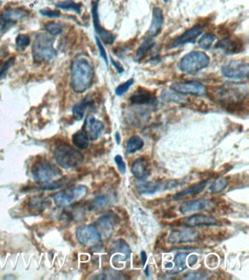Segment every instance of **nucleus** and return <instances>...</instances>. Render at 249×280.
Wrapping results in <instances>:
<instances>
[{
    "label": "nucleus",
    "mask_w": 249,
    "mask_h": 280,
    "mask_svg": "<svg viewBox=\"0 0 249 280\" xmlns=\"http://www.w3.org/2000/svg\"><path fill=\"white\" fill-rule=\"evenodd\" d=\"M71 87L75 93L87 91L92 85L94 72L92 62L86 55H79L74 58L70 68Z\"/></svg>",
    "instance_id": "obj_1"
},
{
    "label": "nucleus",
    "mask_w": 249,
    "mask_h": 280,
    "mask_svg": "<svg viewBox=\"0 0 249 280\" xmlns=\"http://www.w3.org/2000/svg\"><path fill=\"white\" fill-rule=\"evenodd\" d=\"M248 94V87L240 83H226L216 91V100L226 106H236L243 103Z\"/></svg>",
    "instance_id": "obj_2"
},
{
    "label": "nucleus",
    "mask_w": 249,
    "mask_h": 280,
    "mask_svg": "<svg viewBox=\"0 0 249 280\" xmlns=\"http://www.w3.org/2000/svg\"><path fill=\"white\" fill-rule=\"evenodd\" d=\"M54 39L51 35L40 33L34 37L32 46V56L34 61L41 62L51 61L57 56V52L53 48Z\"/></svg>",
    "instance_id": "obj_3"
},
{
    "label": "nucleus",
    "mask_w": 249,
    "mask_h": 280,
    "mask_svg": "<svg viewBox=\"0 0 249 280\" xmlns=\"http://www.w3.org/2000/svg\"><path fill=\"white\" fill-rule=\"evenodd\" d=\"M54 157L57 164L64 169L75 168L84 162V155L70 145L63 143L55 148Z\"/></svg>",
    "instance_id": "obj_4"
},
{
    "label": "nucleus",
    "mask_w": 249,
    "mask_h": 280,
    "mask_svg": "<svg viewBox=\"0 0 249 280\" xmlns=\"http://www.w3.org/2000/svg\"><path fill=\"white\" fill-rule=\"evenodd\" d=\"M32 174L36 182L48 185L56 181L62 175V172L54 164L42 160L34 164Z\"/></svg>",
    "instance_id": "obj_5"
},
{
    "label": "nucleus",
    "mask_w": 249,
    "mask_h": 280,
    "mask_svg": "<svg viewBox=\"0 0 249 280\" xmlns=\"http://www.w3.org/2000/svg\"><path fill=\"white\" fill-rule=\"evenodd\" d=\"M210 63V58L206 53L200 51L190 52L181 58L179 68L185 73H195L206 68Z\"/></svg>",
    "instance_id": "obj_6"
},
{
    "label": "nucleus",
    "mask_w": 249,
    "mask_h": 280,
    "mask_svg": "<svg viewBox=\"0 0 249 280\" xmlns=\"http://www.w3.org/2000/svg\"><path fill=\"white\" fill-rule=\"evenodd\" d=\"M87 193V188L84 186H76L72 189L60 191L53 196L55 205L60 207H67L76 200L81 199Z\"/></svg>",
    "instance_id": "obj_7"
},
{
    "label": "nucleus",
    "mask_w": 249,
    "mask_h": 280,
    "mask_svg": "<svg viewBox=\"0 0 249 280\" xmlns=\"http://www.w3.org/2000/svg\"><path fill=\"white\" fill-rule=\"evenodd\" d=\"M248 64L241 60H233L221 67L223 75L232 79H243L248 76Z\"/></svg>",
    "instance_id": "obj_8"
},
{
    "label": "nucleus",
    "mask_w": 249,
    "mask_h": 280,
    "mask_svg": "<svg viewBox=\"0 0 249 280\" xmlns=\"http://www.w3.org/2000/svg\"><path fill=\"white\" fill-rule=\"evenodd\" d=\"M29 13L22 8H8L3 10L0 17V32L5 33L15 22L27 18Z\"/></svg>",
    "instance_id": "obj_9"
},
{
    "label": "nucleus",
    "mask_w": 249,
    "mask_h": 280,
    "mask_svg": "<svg viewBox=\"0 0 249 280\" xmlns=\"http://www.w3.org/2000/svg\"><path fill=\"white\" fill-rule=\"evenodd\" d=\"M170 88L175 92L180 94L202 96L206 93V88L198 81L174 83L171 85Z\"/></svg>",
    "instance_id": "obj_10"
},
{
    "label": "nucleus",
    "mask_w": 249,
    "mask_h": 280,
    "mask_svg": "<svg viewBox=\"0 0 249 280\" xmlns=\"http://www.w3.org/2000/svg\"><path fill=\"white\" fill-rule=\"evenodd\" d=\"M76 237L79 243L84 245H94L101 239L96 227L93 226H84L76 231Z\"/></svg>",
    "instance_id": "obj_11"
},
{
    "label": "nucleus",
    "mask_w": 249,
    "mask_h": 280,
    "mask_svg": "<svg viewBox=\"0 0 249 280\" xmlns=\"http://www.w3.org/2000/svg\"><path fill=\"white\" fill-rule=\"evenodd\" d=\"M179 183L176 181H169L166 182H146L138 185V191L144 194H153L157 192L177 188Z\"/></svg>",
    "instance_id": "obj_12"
},
{
    "label": "nucleus",
    "mask_w": 249,
    "mask_h": 280,
    "mask_svg": "<svg viewBox=\"0 0 249 280\" xmlns=\"http://www.w3.org/2000/svg\"><path fill=\"white\" fill-rule=\"evenodd\" d=\"M203 31V27L200 25L195 26L188 29L181 36L176 38L170 45L171 48H180L184 45L195 43L196 39L200 37Z\"/></svg>",
    "instance_id": "obj_13"
},
{
    "label": "nucleus",
    "mask_w": 249,
    "mask_h": 280,
    "mask_svg": "<svg viewBox=\"0 0 249 280\" xmlns=\"http://www.w3.org/2000/svg\"><path fill=\"white\" fill-rule=\"evenodd\" d=\"M98 3L99 1L94 2L92 5V9H91L95 32L105 44H113L115 41V36L111 32L105 30L100 24L99 13H98Z\"/></svg>",
    "instance_id": "obj_14"
},
{
    "label": "nucleus",
    "mask_w": 249,
    "mask_h": 280,
    "mask_svg": "<svg viewBox=\"0 0 249 280\" xmlns=\"http://www.w3.org/2000/svg\"><path fill=\"white\" fill-rule=\"evenodd\" d=\"M83 131L86 133L89 139L95 141L99 138L103 132L104 125L103 122L97 120L93 115H88L85 120Z\"/></svg>",
    "instance_id": "obj_15"
},
{
    "label": "nucleus",
    "mask_w": 249,
    "mask_h": 280,
    "mask_svg": "<svg viewBox=\"0 0 249 280\" xmlns=\"http://www.w3.org/2000/svg\"><path fill=\"white\" fill-rule=\"evenodd\" d=\"M214 207V203L210 200L198 199L186 202L180 207V212L183 215H187L196 211H208Z\"/></svg>",
    "instance_id": "obj_16"
},
{
    "label": "nucleus",
    "mask_w": 249,
    "mask_h": 280,
    "mask_svg": "<svg viewBox=\"0 0 249 280\" xmlns=\"http://www.w3.org/2000/svg\"><path fill=\"white\" fill-rule=\"evenodd\" d=\"M199 238V233L191 229L174 231L169 235L168 242L170 244L194 243Z\"/></svg>",
    "instance_id": "obj_17"
},
{
    "label": "nucleus",
    "mask_w": 249,
    "mask_h": 280,
    "mask_svg": "<svg viewBox=\"0 0 249 280\" xmlns=\"http://www.w3.org/2000/svg\"><path fill=\"white\" fill-rule=\"evenodd\" d=\"M132 173L140 181H144L149 177L150 168L148 159L141 157L135 161L132 166Z\"/></svg>",
    "instance_id": "obj_18"
},
{
    "label": "nucleus",
    "mask_w": 249,
    "mask_h": 280,
    "mask_svg": "<svg viewBox=\"0 0 249 280\" xmlns=\"http://www.w3.org/2000/svg\"><path fill=\"white\" fill-rule=\"evenodd\" d=\"M182 224L186 227H196L200 226H214L218 224L217 219L214 217L205 215H195L185 217Z\"/></svg>",
    "instance_id": "obj_19"
},
{
    "label": "nucleus",
    "mask_w": 249,
    "mask_h": 280,
    "mask_svg": "<svg viewBox=\"0 0 249 280\" xmlns=\"http://www.w3.org/2000/svg\"><path fill=\"white\" fill-rule=\"evenodd\" d=\"M164 16L162 9L160 8H155L153 10L152 15V22L149 29L146 33L147 38L157 37L162 30V24H163Z\"/></svg>",
    "instance_id": "obj_20"
},
{
    "label": "nucleus",
    "mask_w": 249,
    "mask_h": 280,
    "mask_svg": "<svg viewBox=\"0 0 249 280\" xmlns=\"http://www.w3.org/2000/svg\"><path fill=\"white\" fill-rule=\"evenodd\" d=\"M133 105H150L156 101L155 96L147 90L141 89L136 91L129 98Z\"/></svg>",
    "instance_id": "obj_21"
},
{
    "label": "nucleus",
    "mask_w": 249,
    "mask_h": 280,
    "mask_svg": "<svg viewBox=\"0 0 249 280\" xmlns=\"http://www.w3.org/2000/svg\"><path fill=\"white\" fill-rule=\"evenodd\" d=\"M97 230L100 233V238H110L113 231V225L108 216H104L97 222Z\"/></svg>",
    "instance_id": "obj_22"
},
{
    "label": "nucleus",
    "mask_w": 249,
    "mask_h": 280,
    "mask_svg": "<svg viewBox=\"0 0 249 280\" xmlns=\"http://www.w3.org/2000/svg\"><path fill=\"white\" fill-rule=\"evenodd\" d=\"M208 181H202L197 184L193 185V186L188 187V188H185L183 191L179 192L174 196V200L182 199L184 197H187L190 196H195V195L198 194V193H201L205 187L207 186Z\"/></svg>",
    "instance_id": "obj_23"
},
{
    "label": "nucleus",
    "mask_w": 249,
    "mask_h": 280,
    "mask_svg": "<svg viewBox=\"0 0 249 280\" xmlns=\"http://www.w3.org/2000/svg\"><path fill=\"white\" fill-rule=\"evenodd\" d=\"M238 46H239L235 41L227 39V38L221 39L216 45V48L222 50L224 53H227V54L238 53L239 51V47Z\"/></svg>",
    "instance_id": "obj_24"
},
{
    "label": "nucleus",
    "mask_w": 249,
    "mask_h": 280,
    "mask_svg": "<svg viewBox=\"0 0 249 280\" xmlns=\"http://www.w3.org/2000/svg\"><path fill=\"white\" fill-rule=\"evenodd\" d=\"M91 100L89 98H84L81 103L76 104L72 108V115L76 121H81L84 117L86 109L91 106Z\"/></svg>",
    "instance_id": "obj_25"
},
{
    "label": "nucleus",
    "mask_w": 249,
    "mask_h": 280,
    "mask_svg": "<svg viewBox=\"0 0 249 280\" xmlns=\"http://www.w3.org/2000/svg\"><path fill=\"white\" fill-rule=\"evenodd\" d=\"M155 46V43L154 39L152 38H147L136 52V56H135L136 61H141L143 59Z\"/></svg>",
    "instance_id": "obj_26"
},
{
    "label": "nucleus",
    "mask_w": 249,
    "mask_h": 280,
    "mask_svg": "<svg viewBox=\"0 0 249 280\" xmlns=\"http://www.w3.org/2000/svg\"><path fill=\"white\" fill-rule=\"evenodd\" d=\"M89 140L86 133L83 130L76 132L75 134H73L72 138L73 145L81 150L86 149L88 148L89 144Z\"/></svg>",
    "instance_id": "obj_27"
},
{
    "label": "nucleus",
    "mask_w": 249,
    "mask_h": 280,
    "mask_svg": "<svg viewBox=\"0 0 249 280\" xmlns=\"http://www.w3.org/2000/svg\"><path fill=\"white\" fill-rule=\"evenodd\" d=\"M144 145V142L139 136H133L127 143V152L129 154L136 153L141 149Z\"/></svg>",
    "instance_id": "obj_28"
},
{
    "label": "nucleus",
    "mask_w": 249,
    "mask_h": 280,
    "mask_svg": "<svg viewBox=\"0 0 249 280\" xmlns=\"http://www.w3.org/2000/svg\"><path fill=\"white\" fill-rule=\"evenodd\" d=\"M111 250L114 252H121L126 257L130 256L131 250L124 240L118 239L112 244Z\"/></svg>",
    "instance_id": "obj_29"
},
{
    "label": "nucleus",
    "mask_w": 249,
    "mask_h": 280,
    "mask_svg": "<svg viewBox=\"0 0 249 280\" xmlns=\"http://www.w3.org/2000/svg\"><path fill=\"white\" fill-rule=\"evenodd\" d=\"M56 8L62 10H74L78 14H80L82 5L79 3H75L72 0H66V1L59 2L56 5Z\"/></svg>",
    "instance_id": "obj_30"
},
{
    "label": "nucleus",
    "mask_w": 249,
    "mask_h": 280,
    "mask_svg": "<svg viewBox=\"0 0 249 280\" xmlns=\"http://www.w3.org/2000/svg\"><path fill=\"white\" fill-rule=\"evenodd\" d=\"M228 179L226 178H219L217 181L213 183L209 190L212 192L213 193H219L221 191H224L226 187L228 185Z\"/></svg>",
    "instance_id": "obj_31"
},
{
    "label": "nucleus",
    "mask_w": 249,
    "mask_h": 280,
    "mask_svg": "<svg viewBox=\"0 0 249 280\" xmlns=\"http://www.w3.org/2000/svg\"><path fill=\"white\" fill-rule=\"evenodd\" d=\"M216 39V37L214 34H210V33H207V34L202 35L201 39L199 41V46L202 49L207 50L210 48L213 43H214Z\"/></svg>",
    "instance_id": "obj_32"
},
{
    "label": "nucleus",
    "mask_w": 249,
    "mask_h": 280,
    "mask_svg": "<svg viewBox=\"0 0 249 280\" xmlns=\"http://www.w3.org/2000/svg\"><path fill=\"white\" fill-rule=\"evenodd\" d=\"M187 254L179 253L175 257V264L176 266L174 268V271L173 272H181L186 269V259Z\"/></svg>",
    "instance_id": "obj_33"
},
{
    "label": "nucleus",
    "mask_w": 249,
    "mask_h": 280,
    "mask_svg": "<svg viewBox=\"0 0 249 280\" xmlns=\"http://www.w3.org/2000/svg\"><path fill=\"white\" fill-rule=\"evenodd\" d=\"M45 28L52 36L60 35L63 32V27L60 24L49 23L46 24Z\"/></svg>",
    "instance_id": "obj_34"
},
{
    "label": "nucleus",
    "mask_w": 249,
    "mask_h": 280,
    "mask_svg": "<svg viewBox=\"0 0 249 280\" xmlns=\"http://www.w3.org/2000/svg\"><path fill=\"white\" fill-rule=\"evenodd\" d=\"M15 43L18 49L23 51L30 44V38L27 34H19L15 39Z\"/></svg>",
    "instance_id": "obj_35"
},
{
    "label": "nucleus",
    "mask_w": 249,
    "mask_h": 280,
    "mask_svg": "<svg viewBox=\"0 0 249 280\" xmlns=\"http://www.w3.org/2000/svg\"><path fill=\"white\" fill-rule=\"evenodd\" d=\"M134 84V79L131 78L124 82V84L119 85L116 89V94L117 96H123L124 93L129 91V88Z\"/></svg>",
    "instance_id": "obj_36"
},
{
    "label": "nucleus",
    "mask_w": 249,
    "mask_h": 280,
    "mask_svg": "<svg viewBox=\"0 0 249 280\" xmlns=\"http://www.w3.org/2000/svg\"><path fill=\"white\" fill-rule=\"evenodd\" d=\"M14 62V57H11V58H10L8 61L5 62V63L3 64V67H2V68L0 69V79L3 78V77H4L5 74H6V72H8V70H9L10 67L13 65Z\"/></svg>",
    "instance_id": "obj_37"
},
{
    "label": "nucleus",
    "mask_w": 249,
    "mask_h": 280,
    "mask_svg": "<svg viewBox=\"0 0 249 280\" xmlns=\"http://www.w3.org/2000/svg\"><path fill=\"white\" fill-rule=\"evenodd\" d=\"M95 38H96L97 46H98V48H99L100 56H101L102 58H103L104 61L105 62V63H106V65L108 66V56H107L106 51H105V48H104L103 46V43H102L101 41H100L99 38H98V37H96Z\"/></svg>",
    "instance_id": "obj_38"
},
{
    "label": "nucleus",
    "mask_w": 249,
    "mask_h": 280,
    "mask_svg": "<svg viewBox=\"0 0 249 280\" xmlns=\"http://www.w3.org/2000/svg\"><path fill=\"white\" fill-rule=\"evenodd\" d=\"M40 12H41V15H43V16L48 17V18H58L61 15L60 11L51 9H43Z\"/></svg>",
    "instance_id": "obj_39"
},
{
    "label": "nucleus",
    "mask_w": 249,
    "mask_h": 280,
    "mask_svg": "<svg viewBox=\"0 0 249 280\" xmlns=\"http://www.w3.org/2000/svg\"><path fill=\"white\" fill-rule=\"evenodd\" d=\"M114 161H115V163L117 164L119 172L122 174H124L126 172V164L123 160L122 157L120 155H116Z\"/></svg>",
    "instance_id": "obj_40"
},
{
    "label": "nucleus",
    "mask_w": 249,
    "mask_h": 280,
    "mask_svg": "<svg viewBox=\"0 0 249 280\" xmlns=\"http://www.w3.org/2000/svg\"><path fill=\"white\" fill-rule=\"evenodd\" d=\"M108 200H107V197L105 196H101L95 198L94 202H93V206L96 208H101L104 206L106 205Z\"/></svg>",
    "instance_id": "obj_41"
},
{
    "label": "nucleus",
    "mask_w": 249,
    "mask_h": 280,
    "mask_svg": "<svg viewBox=\"0 0 249 280\" xmlns=\"http://www.w3.org/2000/svg\"><path fill=\"white\" fill-rule=\"evenodd\" d=\"M110 61H111L112 65L115 67L116 70H117V72H119V73H122V72H124V68H123L122 65H119L117 62L114 61L112 58H110Z\"/></svg>",
    "instance_id": "obj_42"
},
{
    "label": "nucleus",
    "mask_w": 249,
    "mask_h": 280,
    "mask_svg": "<svg viewBox=\"0 0 249 280\" xmlns=\"http://www.w3.org/2000/svg\"><path fill=\"white\" fill-rule=\"evenodd\" d=\"M199 275H200V274H198V273H190V274H187V276H185V278L188 279H201L202 277H200V276H198Z\"/></svg>",
    "instance_id": "obj_43"
},
{
    "label": "nucleus",
    "mask_w": 249,
    "mask_h": 280,
    "mask_svg": "<svg viewBox=\"0 0 249 280\" xmlns=\"http://www.w3.org/2000/svg\"><path fill=\"white\" fill-rule=\"evenodd\" d=\"M198 262V257L196 255H191L188 258V263H189L190 266H194Z\"/></svg>",
    "instance_id": "obj_44"
},
{
    "label": "nucleus",
    "mask_w": 249,
    "mask_h": 280,
    "mask_svg": "<svg viewBox=\"0 0 249 280\" xmlns=\"http://www.w3.org/2000/svg\"><path fill=\"white\" fill-rule=\"evenodd\" d=\"M141 261H142V264H143V266L146 264V261H147V255L146 252L144 251H142L141 253Z\"/></svg>",
    "instance_id": "obj_45"
},
{
    "label": "nucleus",
    "mask_w": 249,
    "mask_h": 280,
    "mask_svg": "<svg viewBox=\"0 0 249 280\" xmlns=\"http://www.w3.org/2000/svg\"><path fill=\"white\" fill-rule=\"evenodd\" d=\"M115 138H116V140H117V144L118 145L120 144L121 136H120V135H119V133L117 132V134H116Z\"/></svg>",
    "instance_id": "obj_46"
},
{
    "label": "nucleus",
    "mask_w": 249,
    "mask_h": 280,
    "mask_svg": "<svg viewBox=\"0 0 249 280\" xmlns=\"http://www.w3.org/2000/svg\"><path fill=\"white\" fill-rule=\"evenodd\" d=\"M163 1L165 2V3H168L169 0H163Z\"/></svg>",
    "instance_id": "obj_47"
},
{
    "label": "nucleus",
    "mask_w": 249,
    "mask_h": 280,
    "mask_svg": "<svg viewBox=\"0 0 249 280\" xmlns=\"http://www.w3.org/2000/svg\"><path fill=\"white\" fill-rule=\"evenodd\" d=\"M49 1H52V0H49Z\"/></svg>",
    "instance_id": "obj_48"
}]
</instances>
